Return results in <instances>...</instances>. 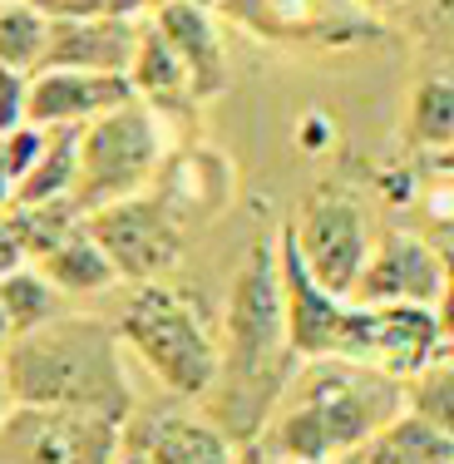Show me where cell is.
Instances as JSON below:
<instances>
[{
	"instance_id": "6da1fadb",
	"label": "cell",
	"mask_w": 454,
	"mask_h": 464,
	"mask_svg": "<svg viewBox=\"0 0 454 464\" xmlns=\"http://www.w3.org/2000/svg\"><path fill=\"white\" fill-rule=\"evenodd\" d=\"M296 351L286 336L282 272H276V242H252L227 282L223 326H217V375L208 385V415L227 430L237 445L262 435L276 411L286 381L296 371Z\"/></svg>"
},
{
	"instance_id": "7a4b0ae2",
	"label": "cell",
	"mask_w": 454,
	"mask_h": 464,
	"mask_svg": "<svg viewBox=\"0 0 454 464\" xmlns=\"http://www.w3.org/2000/svg\"><path fill=\"white\" fill-rule=\"evenodd\" d=\"M405 411V385L395 375L351 356L296 361L276 411L257 435V450L282 464H331L385 430Z\"/></svg>"
},
{
	"instance_id": "3957f363",
	"label": "cell",
	"mask_w": 454,
	"mask_h": 464,
	"mask_svg": "<svg viewBox=\"0 0 454 464\" xmlns=\"http://www.w3.org/2000/svg\"><path fill=\"white\" fill-rule=\"evenodd\" d=\"M0 385L10 405H60L109 420H129L139 411L114 322L80 312H60L45 326L20 331L0 356Z\"/></svg>"
},
{
	"instance_id": "277c9868",
	"label": "cell",
	"mask_w": 454,
	"mask_h": 464,
	"mask_svg": "<svg viewBox=\"0 0 454 464\" xmlns=\"http://www.w3.org/2000/svg\"><path fill=\"white\" fill-rule=\"evenodd\" d=\"M114 331L129 351L183 401H203L217 375V326L193 292L169 282H139L119 306Z\"/></svg>"
},
{
	"instance_id": "5b68a950",
	"label": "cell",
	"mask_w": 454,
	"mask_h": 464,
	"mask_svg": "<svg viewBox=\"0 0 454 464\" xmlns=\"http://www.w3.org/2000/svg\"><path fill=\"white\" fill-rule=\"evenodd\" d=\"M163 163V129L143 99H124L109 114L80 124V179L70 203L94 213L129 193H143Z\"/></svg>"
},
{
	"instance_id": "8992f818",
	"label": "cell",
	"mask_w": 454,
	"mask_h": 464,
	"mask_svg": "<svg viewBox=\"0 0 454 464\" xmlns=\"http://www.w3.org/2000/svg\"><path fill=\"white\" fill-rule=\"evenodd\" d=\"M276 272H282V302H286V336L302 361L312 356H351L371 366L375 351V306H361L351 296L326 292L306 262L296 257L292 232H276Z\"/></svg>"
},
{
	"instance_id": "52a82bcc",
	"label": "cell",
	"mask_w": 454,
	"mask_h": 464,
	"mask_svg": "<svg viewBox=\"0 0 454 464\" xmlns=\"http://www.w3.org/2000/svg\"><path fill=\"white\" fill-rule=\"evenodd\" d=\"M84 227H90V237L104 247V257L114 262L119 282H134V286L159 282L169 267H179L183 242H188L183 218L173 213L153 188L84 213Z\"/></svg>"
},
{
	"instance_id": "ba28073f",
	"label": "cell",
	"mask_w": 454,
	"mask_h": 464,
	"mask_svg": "<svg viewBox=\"0 0 454 464\" xmlns=\"http://www.w3.org/2000/svg\"><path fill=\"white\" fill-rule=\"evenodd\" d=\"M292 232L296 257L306 262V272L336 296H351L365 257H371L375 237H371V218H365L361 198L346 188H321L306 198V208L286 223Z\"/></svg>"
},
{
	"instance_id": "9c48e42d",
	"label": "cell",
	"mask_w": 454,
	"mask_h": 464,
	"mask_svg": "<svg viewBox=\"0 0 454 464\" xmlns=\"http://www.w3.org/2000/svg\"><path fill=\"white\" fill-rule=\"evenodd\" d=\"M124 445V420L60 405H10L0 450L10 464H114Z\"/></svg>"
},
{
	"instance_id": "30bf717a",
	"label": "cell",
	"mask_w": 454,
	"mask_h": 464,
	"mask_svg": "<svg viewBox=\"0 0 454 464\" xmlns=\"http://www.w3.org/2000/svg\"><path fill=\"white\" fill-rule=\"evenodd\" d=\"M440 282H445V252L415 232H385L371 247L351 302L361 306H435Z\"/></svg>"
},
{
	"instance_id": "8fae6325",
	"label": "cell",
	"mask_w": 454,
	"mask_h": 464,
	"mask_svg": "<svg viewBox=\"0 0 454 464\" xmlns=\"http://www.w3.org/2000/svg\"><path fill=\"white\" fill-rule=\"evenodd\" d=\"M227 15L267 40L296 45H351V40L381 35V25L361 15L351 0H223Z\"/></svg>"
},
{
	"instance_id": "7c38bea8",
	"label": "cell",
	"mask_w": 454,
	"mask_h": 464,
	"mask_svg": "<svg viewBox=\"0 0 454 464\" xmlns=\"http://www.w3.org/2000/svg\"><path fill=\"white\" fill-rule=\"evenodd\" d=\"M124 445L149 464H242V445L213 415L188 411H134L124 420Z\"/></svg>"
},
{
	"instance_id": "4fadbf2b",
	"label": "cell",
	"mask_w": 454,
	"mask_h": 464,
	"mask_svg": "<svg viewBox=\"0 0 454 464\" xmlns=\"http://www.w3.org/2000/svg\"><path fill=\"white\" fill-rule=\"evenodd\" d=\"M143 15H50L40 70H99L124 74L139 45Z\"/></svg>"
},
{
	"instance_id": "5bb4252c",
	"label": "cell",
	"mask_w": 454,
	"mask_h": 464,
	"mask_svg": "<svg viewBox=\"0 0 454 464\" xmlns=\"http://www.w3.org/2000/svg\"><path fill=\"white\" fill-rule=\"evenodd\" d=\"M134 99L129 74H99V70H35L25 94V124L54 129V124H90L109 114L114 104Z\"/></svg>"
},
{
	"instance_id": "9a60e30c",
	"label": "cell",
	"mask_w": 454,
	"mask_h": 464,
	"mask_svg": "<svg viewBox=\"0 0 454 464\" xmlns=\"http://www.w3.org/2000/svg\"><path fill=\"white\" fill-rule=\"evenodd\" d=\"M149 20L173 45L198 99H213L227 90V50L213 5H203V0H159V5H149Z\"/></svg>"
},
{
	"instance_id": "2e32d148",
	"label": "cell",
	"mask_w": 454,
	"mask_h": 464,
	"mask_svg": "<svg viewBox=\"0 0 454 464\" xmlns=\"http://www.w3.org/2000/svg\"><path fill=\"white\" fill-rule=\"evenodd\" d=\"M129 84H134V99L153 109V114H179L188 119L203 99L193 94V84H188V70L179 64V54L173 45L159 35V25H153L149 15L139 20V45H134V60H129Z\"/></svg>"
},
{
	"instance_id": "e0dca14e",
	"label": "cell",
	"mask_w": 454,
	"mask_h": 464,
	"mask_svg": "<svg viewBox=\"0 0 454 464\" xmlns=\"http://www.w3.org/2000/svg\"><path fill=\"white\" fill-rule=\"evenodd\" d=\"M440 322L435 306H375V351L371 366L395 375V381H410L440 346Z\"/></svg>"
},
{
	"instance_id": "ac0fdd59",
	"label": "cell",
	"mask_w": 454,
	"mask_h": 464,
	"mask_svg": "<svg viewBox=\"0 0 454 464\" xmlns=\"http://www.w3.org/2000/svg\"><path fill=\"white\" fill-rule=\"evenodd\" d=\"M331 464H454V435L401 411L385 430H375L365 445H356L351 455H341Z\"/></svg>"
},
{
	"instance_id": "d6986e66",
	"label": "cell",
	"mask_w": 454,
	"mask_h": 464,
	"mask_svg": "<svg viewBox=\"0 0 454 464\" xmlns=\"http://www.w3.org/2000/svg\"><path fill=\"white\" fill-rule=\"evenodd\" d=\"M35 267L45 272V277L60 286L64 296H94V292H109V286H119V272L114 262L104 257V247L90 237V227H70L60 242L45 252V257H35Z\"/></svg>"
},
{
	"instance_id": "ffe728a7",
	"label": "cell",
	"mask_w": 454,
	"mask_h": 464,
	"mask_svg": "<svg viewBox=\"0 0 454 464\" xmlns=\"http://www.w3.org/2000/svg\"><path fill=\"white\" fill-rule=\"evenodd\" d=\"M74 179H80V124H54L40 139V153L30 163V173L15 183V203L10 208L64 203L74 193Z\"/></svg>"
},
{
	"instance_id": "44dd1931",
	"label": "cell",
	"mask_w": 454,
	"mask_h": 464,
	"mask_svg": "<svg viewBox=\"0 0 454 464\" xmlns=\"http://www.w3.org/2000/svg\"><path fill=\"white\" fill-rule=\"evenodd\" d=\"M0 312H5V322L20 336V331H35V326L54 322L64 312V292L35 262H15L10 272H0Z\"/></svg>"
},
{
	"instance_id": "7402d4cb",
	"label": "cell",
	"mask_w": 454,
	"mask_h": 464,
	"mask_svg": "<svg viewBox=\"0 0 454 464\" xmlns=\"http://www.w3.org/2000/svg\"><path fill=\"white\" fill-rule=\"evenodd\" d=\"M405 411L454 435V341H440L435 356L405 381Z\"/></svg>"
},
{
	"instance_id": "603a6c76",
	"label": "cell",
	"mask_w": 454,
	"mask_h": 464,
	"mask_svg": "<svg viewBox=\"0 0 454 464\" xmlns=\"http://www.w3.org/2000/svg\"><path fill=\"white\" fill-rule=\"evenodd\" d=\"M45 30H50L45 10H35L30 0H0V64L35 74L40 54H45Z\"/></svg>"
},
{
	"instance_id": "cb8c5ba5",
	"label": "cell",
	"mask_w": 454,
	"mask_h": 464,
	"mask_svg": "<svg viewBox=\"0 0 454 464\" xmlns=\"http://www.w3.org/2000/svg\"><path fill=\"white\" fill-rule=\"evenodd\" d=\"M410 139L420 149H449L454 143V80L449 74H430L410 94Z\"/></svg>"
},
{
	"instance_id": "d4e9b609",
	"label": "cell",
	"mask_w": 454,
	"mask_h": 464,
	"mask_svg": "<svg viewBox=\"0 0 454 464\" xmlns=\"http://www.w3.org/2000/svg\"><path fill=\"white\" fill-rule=\"evenodd\" d=\"M40 139H45V129H35V124H15L0 134V169H5L10 183H20L30 173V163L40 153Z\"/></svg>"
},
{
	"instance_id": "484cf974",
	"label": "cell",
	"mask_w": 454,
	"mask_h": 464,
	"mask_svg": "<svg viewBox=\"0 0 454 464\" xmlns=\"http://www.w3.org/2000/svg\"><path fill=\"white\" fill-rule=\"evenodd\" d=\"M25 94H30V74L0 64V134L25 124Z\"/></svg>"
},
{
	"instance_id": "4316f807",
	"label": "cell",
	"mask_w": 454,
	"mask_h": 464,
	"mask_svg": "<svg viewBox=\"0 0 454 464\" xmlns=\"http://www.w3.org/2000/svg\"><path fill=\"white\" fill-rule=\"evenodd\" d=\"M50 15H149V0H60Z\"/></svg>"
},
{
	"instance_id": "83f0119b",
	"label": "cell",
	"mask_w": 454,
	"mask_h": 464,
	"mask_svg": "<svg viewBox=\"0 0 454 464\" xmlns=\"http://www.w3.org/2000/svg\"><path fill=\"white\" fill-rule=\"evenodd\" d=\"M445 252V282H440V296H435V322H440V336L454 341V247H440Z\"/></svg>"
},
{
	"instance_id": "f1b7e54d",
	"label": "cell",
	"mask_w": 454,
	"mask_h": 464,
	"mask_svg": "<svg viewBox=\"0 0 454 464\" xmlns=\"http://www.w3.org/2000/svg\"><path fill=\"white\" fill-rule=\"evenodd\" d=\"M10 203H15V183H10L5 169H0V213H10Z\"/></svg>"
},
{
	"instance_id": "f546056e",
	"label": "cell",
	"mask_w": 454,
	"mask_h": 464,
	"mask_svg": "<svg viewBox=\"0 0 454 464\" xmlns=\"http://www.w3.org/2000/svg\"><path fill=\"white\" fill-rule=\"evenodd\" d=\"M114 464H149V459H143V455H139L134 445H119V455H114Z\"/></svg>"
},
{
	"instance_id": "4dcf8cb0",
	"label": "cell",
	"mask_w": 454,
	"mask_h": 464,
	"mask_svg": "<svg viewBox=\"0 0 454 464\" xmlns=\"http://www.w3.org/2000/svg\"><path fill=\"white\" fill-rule=\"evenodd\" d=\"M10 341H15V326H10V322H5V312H0V356L10 351Z\"/></svg>"
},
{
	"instance_id": "1f68e13d",
	"label": "cell",
	"mask_w": 454,
	"mask_h": 464,
	"mask_svg": "<svg viewBox=\"0 0 454 464\" xmlns=\"http://www.w3.org/2000/svg\"><path fill=\"white\" fill-rule=\"evenodd\" d=\"M5 415H10V395H5V385H0V425H5Z\"/></svg>"
},
{
	"instance_id": "d6a6232c",
	"label": "cell",
	"mask_w": 454,
	"mask_h": 464,
	"mask_svg": "<svg viewBox=\"0 0 454 464\" xmlns=\"http://www.w3.org/2000/svg\"><path fill=\"white\" fill-rule=\"evenodd\" d=\"M149 5H159V0H149ZM203 5H217V0H203Z\"/></svg>"
},
{
	"instance_id": "836d02e7",
	"label": "cell",
	"mask_w": 454,
	"mask_h": 464,
	"mask_svg": "<svg viewBox=\"0 0 454 464\" xmlns=\"http://www.w3.org/2000/svg\"><path fill=\"white\" fill-rule=\"evenodd\" d=\"M375 5H391V0H375Z\"/></svg>"
}]
</instances>
